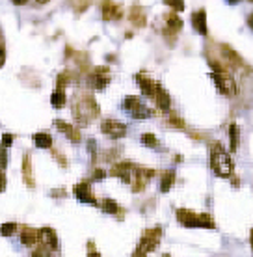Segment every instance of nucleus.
I'll return each mask as SVG.
<instances>
[{
  "instance_id": "1",
  "label": "nucleus",
  "mask_w": 253,
  "mask_h": 257,
  "mask_svg": "<svg viewBox=\"0 0 253 257\" xmlns=\"http://www.w3.org/2000/svg\"><path fill=\"white\" fill-rule=\"evenodd\" d=\"M99 116V104L91 95H80L73 103V117L78 125H88L91 119Z\"/></svg>"
},
{
  "instance_id": "2",
  "label": "nucleus",
  "mask_w": 253,
  "mask_h": 257,
  "mask_svg": "<svg viewBox=\"0 0 253 257\" xmlns=\"http://www.w3.org/2000/svg\"><path fill=\"white\" fill-rule=\"evenodd\" d=\"M210 168L218 177H231L233 174V161L220 144H214L210 149Z\"/></svg>"
},
{
  "instance_id": "3",
  "label": "nucleus",
  "mask_w": 253,
  "mask_h": 257,
  "mask_svg": "<svg viewBox=\"0 0 253 257\" xmlns=\"http://www.w3.org/2000/svg\"><path fill=\"white\" fill-rule=\"evenodd\" d=\"M177 218L186 227H208V229L214 227V222H212V218L208 214H195V212L188 211V209H179L177 211Z\"/></svg>"
},
{
  "instance_id": "4",
  "label": "nucleus",
  "mask_w": 253,
  "mask_h": 257,
  "mask_svg": "<svg viewBox=\"0 0 253 257\" xmlns=\"http://www.w3.org/2000/svg\"><path fill=\"white\" fill-rule=\"evenodd\" d=\"M210 77H212V80L216 82V86H218V90L223 93V95H234L236 93V84H234V78L229 75L227 69H218L214 71V73H210Z\"/></svg>"
},
{
  "instance_id": "5",
  "label": "nucleus",
  "mask_w": 253,
  "mask_h": 257,
  "mask_svg": "<svg viewBox=\"0 0 253 257\" xmlns=\"http://www.w3.org/2000/svg\"><path fill=\"white\" fill-rule=\"evenodd\" d=\"M123 108L136 119H145V117L151 116V110L142 103L140 97H127L123 101Z\"/></svg>"
},
{
  "instance_id": "6",
  "label": "nucleus",
  "mask_w": 253,
  "mask_h": 257,
  "mask_svg": "<svg viewBox=\"0 0 253 257\" xmlns=\"http://www.w3.org/2000/svg\"><path fill=\"white\" fill-rule=\"evenodd\" d=\"M153 177V170H145V168H134V172H132V177H130V183L132 185V190L134 192H142L143 188L147 187V183L149 179Z\"/></svg>"
},
{
  "instance_id": "7",
  "label": "nucleus",
  "mask_w": 253,
  "mask_h": 257,
  "mask_svg": "<svg viewBox=\"0 0 253 257\" xmlns=\"http://www.w3.org/2000/svg\"><path fill=\"white\" fill-rule=\"evenodd\" d=\"M160 235H162V231H160L158 227L145 231V235H143L142 240H140V246H138L136 251H140V253H147V251L155 250L156 246H158V242H160Z\"/></svg>"
},
{
  "instance_id": "8",
  "label": "nucleus",
  "mask_w": 253,
  "mask_h": 257,
  "mask_svg": "<svg viewBox=\"0 0 253 257\" xmlns=\"http://www.w3.org/2000/svg\"><path fill=\"white\" fill-rule=\"evenodd\" d=\"M101 131L110 138H123L127 135V125L117 119H104L101 123Z\"/></svg>"
},
{
  "instance_id": "9",
  "label": "nucleus",
  "mask_w": 253,
  "mask_h": 257,
  "mask_svg": "<svg viewBox=\"0 0 253 257\" xmlns=\"http://www.w3.org/2000/svg\"><path fill=\"white\" fill-rule=\"evenodd\" d=\"M121 15H123L121 6L116 4L114 0H103L101 2V17L104 21H117L121 19Z\"/></svg>"
},
{
  "instance_id": "10",
  "label": "nucleus",
  "mask_w": 253,
  "mask_h": 257,
  "mask_svg": "<svg viewBox=\"0 0 253 257\" xmlns=\"http://www.w3.org/2000/svg\"><path fill=\"white\" fill-rule=\"evenodd\" d=\"M110 82V73H108V67H97V69L91 71L90 75V84L97 90H103L106 84Z\"/></svg>"
},
{
  "instance_id": "11",
  "label": "nucleus",
  "mask_w": 253,
  "mask_h": 257,
  "mask_svg": "<svg viewBox=\"0 0 253 257\" xmlns=\"http://www.w3.org/2000/svg\"><path fill=\"white\" fill-rule=\"evenodd\" d=\"M134 164L132 162H117L116 166L112 168V175H116L123 183H130V177H132V172H134Z\"/></svg>"
},
{
  "instance_id": "12",
  "label": "nucleus",
  "mask_w": 253,
  "mask_h": 257,
  "mask_svg": "<svg viewBox=\"0 0 253 257\" xmlns=\"http://www.w3.org/2000/svg\"><path fill=\"white\" fill-rule=\"evenodd\" d=\"M136 82H138V86H140V90H142L143 95H147V97L155 95L158 82L151 80V78L147 77V75H143V73H138V75H136Z\"/></svg>"
},
{
  "instance_id": "13",
  "label": "nucleus",
  "mask_w": 253,
  "mask_h": 257,
  "mask_svg": "<svg viewBox=\"0 0 253 257\" xmlns=\"http://www.w3.org/2000/svg\"><path fill=\"white\" fill-rule=\"evenodd\" d=\"M181 28H182V21H181V17L177 15V12L168 13V17H166V30H164V34H166V36H175V34L181 32Z\"/></svg>"
},
{
  "instance_id": "14",
  "label": "nucleus",
  "mask_w": 253,
  "mask_h": 257,
  "mask_svg": "<svg viewBox=\"0 0 253 257\" xmlns=\"http://www.w3.org/2000/svg\"><path fill=\"white\" fill-rule=\"evenodd\" d=\"M38 237H39V242H41V244L49 246V248H52V250H58V237H56V233L52 231L51 227L39 229Z\"/></svg>"
},
{
  "instance_id": "15",
  "label": "nucleus",
  "mask_w": 253,
  "mask_h": 257,
  "mask_svg": "<svg viewBox=\"0 0 253 257\" xmlns=\"http://www.w3.org/2000/svg\"><path fill=\"white\" fill-rule=\"evenodd\" d=\"M192 25L197 32L201 34V36H207V12L205 10H197V12L192 13Z\"/></svg>"
},
{
  "instance_id": "16",
  "label": "nucleus",
  "mask_w": 253,
  "mask_h": 257,
  "mask_svg": "<svg viewBox=\"0 0 253 257\" xmlns=\"http://www.w3.org/2000/svg\"><path fill=\"white\" fill-rule=\"evenodd\" d=\"M75 196H77V199H80L82 203H93V205L97 203L95 198H93V194H91L88 183H80V185H77V187H75Z\"/></svg>"
},
{
  "instance_id": "17",
  "label": "nucleus",
  "mask_w": 253,
  "mask_h": 257,
  "mask_svg": "<svg viewBox=\"0 0 253 257\" xmlns=\"http://www.w3.org/2000/svg\"><path fill=\"white\" fill-rule=\"evenodd\" d=\"M153 99L156 101V104H158V108L164 110V112H168L169 106H171V99H169L168 91L164 90V88L160 86V84L156 86V91H155V95H153Z\"/></svg>"
},
{
  "instance_id": "18",
  "label": "nucleus",
  "mask_w": 253,
  "mask_h": 257,
  "mask_svg": "<svg viewBox=\"0 0 253 257\" xmlns=\"http://www.w3.org/2000/svg\"><path fill=\"white\" fill-rule=\"evenodd\" d=\"M54 125H56L71 142H80V133L77 131V127H73V125H69V123H65V121H60V119H56Z\"/></svg>"
},
{
  "instance_id": "19",
  "label": "nucleus",
  "mask_w": 253,
  "mask_h": 257,
  "mask_svg": "<svg viewBox=\"0 0 253 257\" xmlns=\"http://www.w3.org/2000/svg\"><path fill=\"white\" fill-rule=\"evenodd\" d=\"M21 242H23L25 246H28V248L36 246L39 242L38 231H34V229H30V227H26L25 231L21 233Z\"/></svg>"
},
{
  "instance_id": "20",
  "label": "nucleus",
  "mask_w": 253,
  "mask_h": 257,
  "mask_svg": "<svg viewBox=\"0 0 253 257\" xmlns=\"http://www.w3.org/2000/svg\"><path fill=\"white\" fill-rule=\"evenodd\" d=\"M130 23L132 25H136V26H145V12H143V8L140 6H134L132 10H130Z\"/></svg>"
},
{
  "instance_id": "21",
  "label": "nucleus",
  "mask_w": 253,
  "mask_h": 257,
  "mask_svg": "<svg viewBox=\"0 0 253 257\" xmlns=\"http://www.w3.org/2000/svg\"><path fill=\"white\" fill-rule=\"evenodd\" d=\"M23 177H25L26 187H34V172H32V166H30L28 155H25V159H23Z\"/></svg>"
},
{
  "instance_id": "22",
  "label": "nucleus",
  "mask_w": 253,
  "mask_h": 257,
  "mask_svg": "<svg viewBox=\"0 0 253 257\" xmlns=\"http://www.w3.org/2000/svg\"><path fill=\"white\" fill-rule=\"evenodd\" d=\"M173 185H175V172L168 170L166 174H162V179H160V190H162V192H168Z\"/></svg>"
},
{
  "instance_id": "23",
  "label": "nucleus",
  "mask_w": 253,
  "mask_h": 257,
  "mask_svg": "<svg viewBox=\"0 0 253 257\" xmlns=\"http://www.w3.org/2000/svg\"><path fill=\"white\" fill-rule=\"evenodd\" d=\"M34 142H36V146L41 149L52 148V138H51V135H47V133H38V135H34Z\"/></svg>"
},
{
  "instance_id": "24",
  "label": "nucleus",
  "mask_w": 253,
  "mask_h": 257,
  "mask_svg": "<svg viewBox=\"0 0 253 257\" xmlns=\"http://www.w3.org/2000/svg\"><path fill=\"white\" fill-rule=\"evenodd\" d=\"M51 103L54 108H62V106H65V93L62 88H58V90L52 93L51 97Z\"/></svg>"
},
{
  "instance_id": "25",
  "label": "nucleus",
  "mask_w": 253,
  "mask_h": 257,
  "mask_svg": "<svg viewBox=\"0 0 253 257\" xmlns=\"http://www.w3.org/2000/svg\"><path fill=\"white\" fill-rule=\"evenodd\" d=\"M229 138H231V149L236 151L238 144H240V133H238V127H236L234 123L229 127Z\"/></svg>"
},
{
  "instance_id": "26",
  "label": "nucleus",
  "mask_w": 253,
  "mask_h": 257,
  "mask_svg": "<svg viewBox=\"0 0 253 257\" xmlns=\"http://www.w3.org/2000/svg\"><path fill=\"white\" fill-rule=\"evenodd\" d=\"M34 257H58V253H56V250H52V248H49V246L41 244L39 248H36L32 253Z\"/></svg>"
},
{
  "instance_id": "27",
  "label": "nucleus",
  "mask_w": 253,
  "mask_h": 257,
  "mask_svg": "<svg viewBox=\"0 0 253 257\" xmlns=\"http://www.w3.org/2000/svg\"><path fill=\"white\" fill-rule=\"evenodd\" d=\"M101 207H103V211L108 212V214H117V212H119V205H117L114 199H104Z\"/></svg>"
},
{
  "instance_id": "28",
  "label": "nucleus",
  "mask_w": 253,
  "mask_h": 257,
  "mask_svg": "<svg viewBox=\"0 0 253 257\" xmlns=\"http://www.w3.org/2000/svg\"><path fill=\"white\" fill-rule=\"evenodd\" d=\"M142 142L145 144V146H149V148L156 149L160 144H158V140H156V136L155 135H151V133H147V135H143L142 136Z\"/></svg>"
},
{
  "instance_id": "29",
  "label": "nucleus",
  "mask_w": 253,
  "mask_h": 257,
  "mask_svg": "<svg viewBox=\"0 0 253 257\" xmlns=\"http://www.w3.org/2000/svg\"><path fill=\"white\" fill-rule=\"evenodd\" d=\"M13 231H17V224H15V222H10V224L0 225V235H4V237H10Z\"/></svg>"
},
{
  "instance_id": "30",
  "label": "nucleus",
  "mask_w": 253,
  "mask_h": 257,
  "mask_svg": "<svg viewBox=\"0 0 253 257\" xmlns=\"http://www.w3.org/2000/svg\"><path fill=\"white\" fill-rule=\"evenodd\" d=\"M164 2L169 4L175 12H182V10H184V2H182V0H164Z\"/></svg>"
},
{
  "instance_id": "31",
  "label": "nucleus",
  "mask_w": 253,
  "mask_h": 257,
  "mask_svg": "<svg viewBox=\"0 0 253 257\" xmlns=\"http://www.w3.org/2000/svg\"><path fill=\"white\" fill-rule=\"evenodd\" d=\"M8 162V157H6V151L2 149V146H0V168H4Z\"/></svg>"
},
{
  "instance_id": "32",
  "label": "nucleus",
  "mask_w": 253,
  "mask_h": 257,
  "mask_svg": "<svg viewBox=\"0 0 253 257\" xmlns=\"http://www.w3.org/2000/svg\"><path fill=\"white\" fill-rule=\"evenodd\" d=\"M12 140H13L12 135H4V138H2V146H4V148H8V146L12 144Z\"/></svg>"
},
{
  "instance_id": "33",
  "label": "nucleus",
  "mask_w": 253,
  "mask_h": 257,
  "mask_svg": "<svg viewBox=\"0 0 253 257\" xmlns=\"http://www.w3.org/2000/svg\"><path fill=\"white\" fill-rule=\"evenodd\" d=\"M6 188V175H4V172H0V192Z\"/></svg>"
},
{
  "instance_id": "34",
  "label": "nucleus",
  "mask_w": 253,
  "mask_h": 257,
  "mask_svg": "<svg viewBox=\"0 0 253 257\" xmlns=\"http://www.w3.org/2000/svg\"><path fill=\"white\" fill-rule=\"evenodd\" d=\"M103 177H104V172H103V170H95V175H93V179L99 181V179H103Z\"/></svg>"
},
{
  "instance_id": "35",
  "label": "nucleus",
  "mask_w": 253,
  "mask_h": 257,
  "mask_svg": "<svg viewBox=\"0 0 253 257\" xmlns=\"http://www.w3.org/2000/svg\"><path fill=\"white\" fill-rule=\"evenodd\" d=\"M247 26H249V28L253 30V12H251V15L247 17Z\"/></svg>"
},
{
  "instance_id": "36",
  "label": "nucleus",
  "mask_w": 253,
  "mask_h": 257,
  "mask_svg": "<svg viewBox=\"0 0 253 257\" xmlns=\"http://www.w3.org/2000/svg\"><path fill=\"white\" fill-rule=\"evenodd\" d=\"M13 4H17V6H23V4H26L28 0H12Z\"/></svg>"
},
{
  "instance_id": "37",
  "label": "nucleus",
  "mask_w": 253,
  "mask_h": 257,
  "mask_svg": "<svg viewBox=\"0 0 253 257\" xmlns=\"http://www.w3.org/2000/svg\"><path fill=\"white\" fill-rule=\"evenodd\" d=\"M4 64V51H2V47H0V65Z\"/></svg>"
},
{
  "instance_id": "38",
  "label": "nucleus",
  "mask_w": 253,
  "mask_h": 257,
  "mask_svg": "<svg viewBox=\"0 0 253 257\" xmlns=\"http://www.w3.org/2000/svg\"><path fill=\"white\" fill-rule=\"evenodd\" d=\"M88 257H101V255H99L97 251H90V255H88Z\"/></svg>"
},
{
  "instance_id": "39",
  "label": "nucleus",
  "mask_w": 253,
  "mask_h": 257,
  "mask_svg": "<svg viewBox=\"0 0 253 257\" xmlns=\"http://www.w3.org/2000/svg\"><path fill=\"white\" fill-rule=\"evenodd\" d=\"M132 257H145V253H140V251H136V253H134Z\"/></svg>"
},
{
  "instance_id": "40",
  "label": "nucleus",
  "mask_w": 253,
  "mask_h": 257,
  "mask_svg": "<svg viewBox=\"0 0 253 257\" xmlns=\"http://www.w3.org/2000/svg\"><path fill=\"white\" fill-rule=\"evenodd\" d=\"M229 4H236V2H240V0H227Z\"/></svg>"
},
{
  "instance_id": "41",
  "label": "nucleus",
  "mask_w": 253,
  "mask_h": 257,
  "mask_svg": "<svg viewBox=\"0 0 253 257\" xmlns=\"http://www.w3.org/2000/svg\"><path fill=\"white\" fill-rule=\"evenodd\" d=\"M249 240H251V246H253V231H251V237H249Z\"/></svg>"
},
{
  "instance_id": "42",
  "label": "nucleus",
  "mask_w": 253,
  "mask_h": 257,
  "mask_svg": "<svg viewBox=\"0 0 253 257\" xmlns=\"http://www.w3.org/2000/svg\"><path fill=\"white\" fill-rule=\"evenodd\" d=\"M251 2H253V0H251Z\"/></svg>"
}]
</instances>
